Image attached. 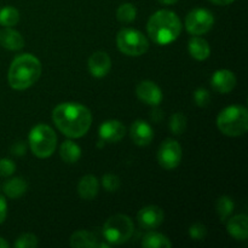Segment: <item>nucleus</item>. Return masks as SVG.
Listing matches in <instances>:
<instances>
[{
  "label": "nucleus",
  "mask_w": 248,
  "mask_h": 248,
  "mask_svg": "<svg viewBox=\"0 0 248 248\" xmlns=\"http://www.w3.org/2000/svg\"><path fill=\"white\" fill-rule=\"evenodd\" d=\"M52 121L64 136L80 138L86 135L91 127L92 114L82 104L67 102L58 104L53 109Z\"/></svg>",
  "instance_id": "nucleus-1"
},
{
  "label": "nucleus",
  "mask_w": 248,
  "mask_h": 248,
  "mask_svg": "<svg viewBox=\"0 0 248 248\" xmlns=\"http://www.w3.org/2000/svg\"><path fill=\"white\" fill-rule=\"evenodd\" d=\"M41 75V63L31 53L19 55L12 61L7 73V81L14 90L29 89Z\"/></svg>",
  "instance_id": "nucleus-2"
},
{
  "label": "nucleus",
  "mask_w": 248,
  "mask_h": 248,
  "mask_svg": "<svg viewBox=\"0 0 248 248\" xmlns=\"http://www.w3.org/2000/svg\"><path fill=\"white\" fill-rule=\"evenodd\" d=\"M149 38L157 45H167L176 40L182 31L179 17L170 10H159L148 21Z\"/></svg>",
  "instance_id": "nucleus-3"
},
{
  "label": "nucleus",
  "mask_w": 248,
  "mask_h": 248,
  "mask_svg": "<svg viewBox=\"0 0 248 248\" xmlns=\"http://www.w3.org/2000/svg\"><path fill=\"white\" fill-rule=\"evenodd\" d=\"M217 127L229 137H239L248 130V111L244 106H229L217 116Z\"/></svg>",
  "instance_id": "nucleus-4"
},
{
  "label": "nucleus",
  "mask_w": 248,
  "mask_h": 248,
  "mask_svg": "<svg viewBox=\"0 0 248 248\" xmlns=\"http://www.w3.org/2000/svg\"><path fill=\"white\" fill-rule=\"evenodd\" d=\"M28 142L31 153L36 157L46 159L53 154L57 147V136L52 127L45 124H39L29 132Z\"/></svg>",
  "instance_id": "nucleus-5"
},
{
  "label": "nucleus",
  "mask_w": 248,
  "mask_h": 248,
  "mask_svg": "<svg viewBox=\"0 0 248 248\" xmlns=\"http://www.w3.org/2000/svg\"><path fill=\"white\" fill-rule=\"evenodd\" d=\"M135 232L133 222L125 215L111 216L104 223L102 236L109 245H121L127 242Z\"/></svg>",
  "instance_id": "nucleus-6"
},
{
  "label": "nucleus",
  "mask_w": 248,
  "mask_h": 248,
  "mask_svg": "<svg viewBox=\"0 0 248 248\" xmlns=\"http://www.w3.org/2000/svg\"><path fill=\"white\" fill-rule=\"evenodd\" d=\"M116 45L126 56L138 57L149 48V41L143 33L133 28H123L116 35Z\"/></svg>",
  "instance_id": "nucleus-7"
},
{
  "label": "nucleus",
  "mask_w": 248,
  "mask_h": 248,
  "mask_svg": "<svg viewBox=\"0 0 248 248\" xmlns=\"http://www.w3.org/2000/svg\"><path fill=\"white\" fill-rule=\"evenodd\" d=\"M215 24V17L211 11L202 7L193 9L186 18V28L191 35H202L210 31Z\"/></svg>",
  "instance_id": "nucleus-8"
},
{
  "label": "nucleus",
  "mask_w": 248,
  "mask_h": 248,
  "mask_svg": "<svg viewBox=\"0 0 248 248\" xmlns=\"http://www.w3.org/2000/svg\"><path fill=\"white\" fill-rule=\"evenodd\" d=\"M182 147L177 140H164L157 150V161L165 170H173L179 166L182 161Z\"/></svg>",
  "instance_id": "nucleus-9"
},
{
  "label": "nucleus",
  "mask_w": 248,
  "mask_h": 248,
  "mask_svg": "<svg viewBox=\"0 0 248 248\" xmlns=\"http://www.w3.org/2000/svg\"><path fill=\"white\" fill-rule=\"evenodd\" d=\"M165 215L162 208L155 205L145 206L137 215L138 224L145 230L156 229L157 227H160L162 224Z\"/></svg>",
  "instance_id": "nucleus-10"
},
{
  "label": "nucleus",
  "mask_w": 248,
  "mask_h": 248,
  "mask_svg": "<svg viewBox=\"0 0 248 248\" xmlns=\"http://www.w3.org/2000/svg\"><path fill=\"white\" fill-rule=\"evenodd\" d=\"M136 94L142 102H144L148 106L156 107L162 101V91L154 81L144 80L140 82L136 89Z\"/></svg>",
  "instance_id": "nucleus-11"
},
{
  "label": "nucleus",
  "mask_w": 248,
  "mask_h": 248,
  "mask_svg": "<svg viewBox=\"0 0 248 248\" xmlns=\"http://www.w3.org/2000/svg\"><path fill=\"white\" fill-rule=\"evenodd\" d=\"M98 135L104 143H116L126 135V127L119 120H107L99 126Z\"/></svg>",
  "instance_id": "nucleus-12"
},
{
  "label": "nucleus",
  "mask_w": 248,
  "mask_h": 248,
  "mask_svg": "<svg viewBox=\"0 0 248 248\" xmlns=\"http://www.w3.org/2000/svg\"><path fill=\"white\" fill-rule=\"evenodd\" d=\"M211 86L218 93H229L236 86V77L232 70L219 69L213 73Z\"/></svg>",
  "instance_id": "nucleus-13"
},
{
  "label": "nucleus",
  "mask_w": 248,
  "mask_h": 248,
  "mask_svg": "<svg viewBox=\"0 0 248 248\" xmlns=\"http://www.w3.org/2000/svg\"><path fill=\"white\" fill-rule=\"evenodd\" d=\"M87 65H89V70L92 77L104 78L110 70L111 60L107 52L97 51L90 56Z\"/></svg>",
  "instance_id": "nucleus-14"
},
{
  "label": "nucleus",
  "mask_w": 248,
  "mask_h": 248,
  "mask_svg": "<svg viewBox=\"0 0 248 248\" xmlns=\"http://www.w3.org/2000/svg\"><path fill=\"white\" fill-rule=\"evenodd\" d=\"M130 136L135 144L145 147L149 145L154 138V131L147 121L136 120L130 127Z\"/></svg>",
  "instance_id": "nucleus-15"
},
{
  "label": "nucleus",
  "mask_w": 248,
  "mask_h": 248,
  "mask_svg": "<svg viewBox=\"0 0 248 248\" xmlns=\"http://www.w3.org/2000/svg\"><path fill=\"white\" fill-rule=\"evenodd\" d=\"M69 244L72 247H106L110 245L108 242H99L96 232L89 230H78L70 236Z\"/></svg>",
  "instance_id": "nucleus-16"
},
{
  "label": "nucleus",
  "mask_w": 248,
  "mask_h": 248,
  "mask_svg": "<svg viewBox=\"0 0 248 248\" xmlns=\"http://www.w3.org/2000/svg\"><path fill=\"white\" fill-rule=\"evenodd\" d=\"M0 45L10 51H18L24 47V39L21 33L11 27H5L0 31Z\"/></svg>",
  "instance_id": "nucleus-17"
},
{
  "label": "nucleus",
  "mask_w": 248,
  "mask_h": 248,
  "mask_svg": "<svg viewBox=\"0 0 248 248\" xmlns=\"http://www.w3.org/2000/svg\"><path fill=\"white\" fill-rule=\"evenodd\" d=\"M227 229L235 240L246 241L248 236V217L246 215L234 216L228 220Z\"/></svg>",
  "instance_id": "nucleus-18"
},
{
  "label": "nucleus",
  "mask_w": 248,
  "mask_h": 248,
  "mask_svg": "<svg viewBox=\"0 0 248 248\" xmlns=\"http://www.w3.org/2000/svg\"><path fill=\"white\" fill-rule=\"evenodd\" d=\"M99 191L98 179L92 174H86L78 184V193L84 200H93Z\"/></svg>",
  "instance_id": "nucleus-19"
},
{
  "label": "nucleus",
  "mask_w": 248,
  "mask_h": 248,
  "mask_svg": "<svg viewBox=\"0 0 248 248\" xmlns=\"http://www.w3.org/2000/svg\"><path fill=\"white\" fill-rule=\"evenodd\" d=\"M188 50L191 57L198 61L207 60L211 55V47L208 43L199 35H194V38L189 40Z\"/></svg>",
  "instance_id": "nucleus-20"
},
{
  "label": "nucleus",
  "mask_w": 248,
  "mask_h": 248,
  "mask_svg": "<svg viewBox=\"0 0 248 248\" xmlns=\"http://www.w3.org/2000/svg\"><path fill=\"white\" fill-rule=\"evenodd\" d=\"M28 189V183L22 177H15L9 179L2 186V191L10 199H18L23 195Z\"/></svg>",
  "instance_id": "nucleus-21"
},
{
  "label": "nucleus",
  "mask_w": 248,
  "mask_h": 248,
  "mask_svg": "<svg viewBox=\"0 0 248 248\" xmlns=\"http://www.w3.org/2000/svg\"><path fill=\"white\" fill-rule=\"evenodd\" d=\"M61 159L67 164H75L81 156V149L73 140H64L60 147Z\"/></svg>",
  "instance_id": "nucleus-22"
},
{
  "label": "nucleus",
  "mask_w": 248,
  "mask_h": 248,
  "mask_svg": "<svg viewBox=\"0 0 248 248\" xmlns=\"http://www.w3.org/2000/svg\"><path fill=\"white\" fill-rule=\"evenodd\" d=\"M142 246L144 248H170L172 247V242L161 232H150L143 237Z\"/></svg>",
  "instance_id": "nucleus-23"
},
{
  "label": "nucleus",
  "mask_w": 248,
  "mask_h": 248,
  "mask_svg": "<svg viewBox=\"0 0 248 248\" xmlns=\"http://www.w3.org/2000/svg\"><path fill=\"white\" fill-rule=\"evenodd\" d=\"M19 12L14 6H5L0 9V24L4 27H14L18 23Z\"/></svg>",
  "instance_id": "nucleus-24"
},
{
  "label": "nucleus",
  "mask_w": 248,
  "mask_h": 248,
  "mask_svg": "<svg viewBox=\"0 0 248 248\" xmlns=\"http://www.w3.org/2000/svg\"><path fill=\"white\" fill-rule=\"evenodd\" d=\"M136 16H137V9L131 2L121 4L116 11V18L121 23H131L135 21Z\"/></svg>",
  "instance_id": "nucleus-25"
},
{
  "label": "nucleus",
  "mask_w": 248,
  "mask_h": 248,
  "mask_svg": "<svg viewBox=\"0 0 248 248\" xmlns=\"http://www.w3.org/2000/svg\"><path fill=\"white\" fill-rule=\"evenodd\" d=\"M234 208V201L229 196H222V198H219L217 201V205H216V210H217L218 216H219L223 222H225L230 217Z\"/></svg>",
  "instance_id": "nucleus-26"
},
{
  "label": "nucleus",
  "mask_w": 248,
  "mask_h": 248,
  "mask_svg": "<svg viewBox=\"0 0 248 248\" xmlns=\"http://www.w3.org/2000/svg\"><path fill=\"white\" fill-rule=\"evenodd\" d=\"M170 130L173 135H182L186 130V118L183 113H174L170 119Z\"/></svg>",
  "instance_id": "nucleus-27"
},
{
  "label": "nucleus",
  "mask_w": 248,
  "mask_h": 248,
  "mask_svg": "<svg viewBox=\"0 0 248 248\" xmlns=\"http://www.w3.org/2000/svg\"><path fill=\"white\" fill-rule=\"evenodd\" d=\"M14 246L16 248H35L38 246V237L33 234L26 232L15 241Z\"/></svg>",
  "instance_id": "nucleus-28"
},
{
  "label": "nucleus",
  "mask_w": 248,
  "mask_h": 248,
  "mask_svg": "<svg viewBox=\"0 0 248 248\" xmlns=\"http://www.w3.org/2000/svg\"><path fill=\"white\" fill-rule=\"evenodd\" d=\"M102 184H103L104 189L109 193H115L119 188H120V178L116 174L113 173H106L102 177Z\"/></svg>",
  "instance_id": "nucleus-29"
},
{
  "label": "nucleus",
  "mask_w": 248,
  "mask_h": 248,
  "mask_svg": "<svg viewBox=\"0 0 248 248\" xmlns=\"http://www.w3.org/2000/svg\"><path fill=\"white\" fill-rule=\"evenodd\" d=\"M189 235L194 241H202L207 236V228L201 223H195L189 228Z\"/></svg>",
  "instance_id": "nucleus-30"
},
{
  "label": "nucleus",
  "mask_w": 248,
  "mask_h": 248,
  "mask_svg": "<svg viewBox=\"0 0 248 248\" xmlns=\"http://www.w3.org/2000/svg\"><path fill=\"white\" fill-rule=\"evenodd\" d=\"M194 101H195L196 106L201 107V108H205L210 104L211 102V94L210 92L206 89H198L194 92Z\"/></svg>",
  "instance_id": "nucleus-31"
},
{
  "label": "nucleus",
  "mask_w": 248,
  "mask_h": 248,
  "mask_svg": "<svg viewBox=\"0 0 248 248\" xmlns=\"http://www.w3.org/2000/svg\"><path fill=\"white\" fill-rule=\"evenodd\" d=\"M16 165L10 159H0V177H10L14 174Z\"/></svg>",
  "instance_id": "nucleus-32"
},
{
  "label": "nucleus",
  "mask_w": 248,
  "mask_h": 248,
  "mask_svg": "<svg viewBox=\"0 0 248 248\" xmlns=\"http://www.w3.org/2000/svg\"><path fill=\"white\" fill-rule=\"evenodd\" d=\"M7 216V203L6 200L2 195H0V224L4 223V220L6 219Z\"/></svg>",
  "instance_id": "nucleus-33"
},
{
  "label": "nucleus",
  "mask_w": 248,
  "mask_h": 248,
  "mask_svg": "<svg viewBox=\"0 0 248 248\" xmlns=\"http://www.w3.org/2000/svg\"><path fill=\"white\" fill-rule=\"evenodd\" d=\"M24 152H26V147L22 142H17L12 145L11 153L14 155H23Z\"/></svg>",
  "instance_id": "nucleus-34"
},
{
  "label": "nucleus",
  "mask_w": 248,
  "mask_h": 248,
  "mask_svg": "<svg viewBox=\"0 0 248 248\" xmlns=\"http://www.w3.org/2000/svg\"><path fill=\"white\" fill-rule=\"evenodd\" d=\"M211 2L216 5H222V6H225V5H230L235 1V0H210Z\"/></svg>",
  "instance_id": "nucleus-35"
},
{
  "label": "nucleus",
  "mask_w": 248,
  "mask_h": 248,
  "mask_svg": "<svg viewBox=\"0 0 248 248\" xmlns=\"http://www.w3.org/2000/svg\"><path fill=\"white\" fill-rule=\"evenodd\" d=\"M157 1H159L160 4H164V5H173L176 4L178 0H157Z\"/></svg>",
  "instance_id": "nucleus-36"
},
{
  "label": "nucleus",
  "mask_w": 248,
  "mask_h": 248,
  "mask_svg": "<svg viewBox=\"0 0 248 248\" xmlns=\"http://www.w3.org/2000/svg\"><path fill=\"white\" fill-rule=\"evenodd\" d=\"M9 246H10L9 242H7L6 240L2 239V237L0 236V248H7Z\"/></svg>",
  "instance_id": "nucleus-37"
}]
</instances>
